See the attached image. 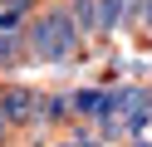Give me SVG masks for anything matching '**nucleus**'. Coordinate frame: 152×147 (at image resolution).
<instances>
[{"label":"nucleus","mask_w":152,"mask_h":147,"mask_svg":"<svg viewBox=\"0 0 152 147\" xmlns=\"http://www.w3.org/2000/svg\"><path fill=\"white\" fill-rule=\"evenodd\" d=\"M25 54L30 59H44V64H64V59L79 49V29H74V20H69V10L64 5H54V10H44V15H30L25 20Z\"/></svg>","instance_id":"f257e3e1"},{"label":"nucleus","mask_w":152,"mask_h":147,"mask_svg":"<svg viewBox=\"0 0 152 147\" xmlns=\"http://www.w3.org/2000/svg\"><path fill=\"white\" fill-rule=\"evenodd\" d=\"M34 88H20V83H5L0 88V108H5V118H10V127H20V123H30L34 118Z\"/></svg>","instance_id":"f03ea898"},{"label":"nucleus","mask_w":152,"mask_h":147,"mask_svg":"<svg viewBox=\"0 0 152 147\" xmlns=\"http://www.w3.org/2000/svg\"><path fill=\"white\" fill-rule=\"evenodd\" d=\"M25 34H0V74L5 69H15V64H25Z\"/></svg>","instance_id":"7ed1b4c3"},{"label":"nucleus","mask_w":152,"mask_h":147,"mask_svg":"<svg viewBox=\"0 0 152 147\" xmlns=\"http://www.w3.org/2000/svg\"><path fill=\"white\" fill-rule=\"evenodd\" d=\"M10 132H15V127H10V118H5V108H0V142H5Z\"/></svg>","instance_id":"20e7f679"}]
</instances>
